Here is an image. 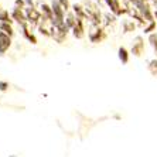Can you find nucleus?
<instances>
[{
    "instance_id": "f8f14e48",
    "label": "nucleus",
    "mask_w": 157,
    "mask_h": 157,
    "mask_svg": "<svg viewBox=\"0 0 157 157\" xmlns=\"http://www.w3.org/2000/svg\"><path fill=\"white\" fill-rule=\"evenodd\" d=\"M0 31H3L4 34H7V36H14V30L11 27V24L9 23H0Z\"/></svg>"
},
{
    "instance_id": "2eb2a0df",
    "label": "nucleus",
    "mask_w": 157,
    "mask_h": 157,
    "mask_svg": "<svg viewBox=\"0 0 157 157\" xmlns=\"http://www.w3.org/2000/svg\"><path fill=\"white\" fill-rule=\"evenodd\" d=\"M149 43H150V45H151L154 54H156V57H157V33H151V34H150V36H149Z\"/></svg>"
},
{
    "instance_id": "f03ea898",
    "label": "nucleus",
    "mask_w": 157,
    "mask_h": 157,
    "mask_svg": "<svg viewBox=\"0 0 157 157\" xmlns=\"http://www.w3.org/2000/svg\"><path fill=\"white\" fill-rule=\"evenodd\" d=\"M88 37H89L91 43H101L102 40H105L106 33H105V30L101 29L99 26H92L91 24V31H89Z\"/></svg>"
},
{
    "instance_id": "aec40b11",
    "label": "nucleus",
    "mask_w": 157,
    "mask_h": 157,
    "mask_svg": "<svg viewBox=\"0 0 157 157\" xmlns=\"http://www.w3.org/2000/svg\"><path fill=\"white\" fill-rule=\"evenodd\" d=\"M105 2H106V4L109 6L110 11H112V13H115V0H105Z\"/></svg>"
},
{
    "instance_id": "9b49d317",
    "label": "nucleus",
    "mask_w": 157,
    "mask_h": 157,
    "mask_svg": "<svg viewBox=\"0 0 157 157\" xmlns=\"http://www.w3.org/2000/svg\"><path fill=\"white\" fill-rule=\"evenodd\" d=\"M77 16L74 14V13H68V14H67V17H65V24L67 26H68V29L70 30H72L74 27L77 26Z\"/></svg>"
},
{
    "instance_id": "0eeeda50",
    "label": "nucleus",
    "mask_w": 157,
    "mask_h": 157,
    "mask_svg": "<svg viewBox=\"0 0 157 157\" xmlns=\"http://www.w3.org/2000/svg\"><path fill=\"white\" fill-rule=\"evenodd\" d=\"M41 14H43V17H45L47 20H50L51 21L52 18H54V13H52V9L51 6H48V4H41Z\"/></svg>"
},
{
    "instance_id": "412c9836",
    "label": "nucleus",
    "mask_w": 157,
    "mask_h": 157,
    "mask_svg": "<svg viewBox=\"0 0 157 157\" xmlns=\"http://www.w3.org/2000/svg\"><path fill=\"white\" fill-rule=\"evenodd\" d=\"M26 2H24V0H16V7L17 9H21V7H24V6H26Z\"/></svg>"
},
{
    "instance_id": "dca6fc26",
    "label": "nucleus",
    "mask_w": 157,
    "mask_h": 157,
    "mask_svg": "<svg viewBox=\"0 0 157 157\" xmlns=\"http://www.w3.org/2000/svg\"><path fill=\"white\" fill-rule=\"evenodd\" d=\"M156 26H157L156 21L149 23V24H147V26L143 29V33H144V34H149V36H150L151 33H154V31H156Z\"/></svg>"
},
{
    "instance_id": "a211bd4d",
    "label": "nucleus",
    "mask_w": 157,
    "mask_h": 157,
    "mask_svg": "<svg viewBox=\"0 0 157 157\" xmlns=\"http://www.w3.org/2000/svg\"><path fill=\"white\" fill-rule=\"evenodd\" d=\"M149 71L151 72V75L157 77V59H151L149 62Z\"/></svg>"
},
{
    "instance_id": "ddd939ff",
    "label": "nucleus",
    "mask_w": 157,
    "mask_h": 157,
    "mask_svg": "<svg viewBox=\"0 0 157 157\" xmlns=\"http://www.w3.org/2000/svg\"><path fill=\"white\" fill-rule=\"evenodd\" d=\"M122 27H123L124 33H130V31H133V30L136 29V24L133 23V20H123Z\"/></svg>"
},
{
    "instance_id": "1a4fd4ad",
    "label": "nucleus",
    "mask_w": 157,
    "mask_h": 157,
    "mask_svg": "<svg viewBox=\"0 0 157 157\" xmlns=\"http://www.w3.org/2000/svg\"><path fill=\"white\" fill-rule=\"evenodd\" d=\"M72 10H74V14L77 16V18H86V13H85V7L81 6V4H74L72 6Z\"/></svg>"
},
{
    "instance_id": "7ed1b4c3",
    "label": "nucleus",
    "mask_w": 157,
    "mask_h": 157,
    "mask_svg": "<svg viewBox=\"0 0 157 157\" xmlns=\"http://www.w3.org/2000/svg\"><path fill=\"white\" fill-rule=\"evenodd\" d=\"M11 18H13V20H16V21L20 24V27H24V26H27V24H29L27 17H26V13H24V11H21V9L16 7L14 10L11 11Z\"/></svg>"
},
{
    "instance_id": "f257e3e1",
    "label": "nucleus",
    "mask_w": 157,
    "mask_h": 157,
    "mask_svg": "<svg viewBox=\"0 0 157 157\" xmlns=\"http://www.w3.org/2000/svg\"><path fill=\"white\" fill-rule=\"evenodd\" d=\"M24 13H26L27 21H29V24H31V27H38V26H40V23H41V13L37 10L36 7L29 6V7H26Z\"/></svg>"
},
{
    "instance_id": "b1692460",
    "label": "nucleus",
    "mask_w": 157,
    "mask_h": 157,
    "mask_svg": "<svg viewBox=\"0 0 157 157\" xmlns=\"http://www.w3.org/2000/svg\"><path fill=\"white\" fill-rule=\"evenodd\" d=\"M153 14H154V20H156V23H157V9L153 11Z\"/></svg>"
},
{
    "instance_id": "f3484780",
    "label": "nucleus",
    "mask_w": 157,
    "mask_h": 157,
    "mask_svg": "<svg viewBox=\"0 0 157 157\" xmlns=\"http://www.w3.org/2000/svg\"><path fill=\"white\" fill-rule=\"evenodd\" d=\"M103 18H105V24L106 26H109V24H113L116 21V17L113 14H110V13H105L103 14Z\"/></svg>"
},
{
    "instance_id": "39448f33",
    "label": "nucleus",
    "mask_w": 157,
    "mask_h": 157,
    "mask_svg": "<svg viewBox=\"0 0 157 157\" xmlns=\"http://www.w3.org/2000/svg\"><path fill=\"white\" fill-rule=\"evenodd\" d=\"M144 51V43H143V38L140 36H137L135 38V43H133V47H132V54L136 55V57H140Z\"/></svg>"
},
{
    "instance_id": "20e7f679",
    "label": "nucleus",
    "mask_w": 157,
    "mask_h": 157,
    "mask_svg": "<svg viewBox=\"0 0 157 157\" xmlns=\"http://www.w3.org/2000/svg\"><path fill=\"white\" fill-rule=\"evenodd\" d=\"M11 45V37L4 34L3 31H0V57L7 51Z\"/></svg>"
},
{
    "instance_id": "6e6552de",
    "label": "nucleus",
    "mask_w": 157,
    "mask_h": 157,
    "mask_svg": "<svg viewBox=\"0 0 157 157\" xmlns=\"http://www.w3.org/2000/svg\"><path fill=\"white\" fill-rule=\"evenodd\" d=\"M117 57H119V61H121L122 64H128L130 54H129V51L124 47H121L117 50Z\"/></svg>"
},
{
    "instance_id": "4be33fe9",
    "label": "nucleus",
    "mask_w": 157,
    "mask_h": 157,
    "mask_svg": "<svg viewBox=\"0 0 157 157\" xmlns=\"http://www.w3.org/2000/svg\"><path fill=\"white\" fill-rule=\"evenodd\" d=\"M9 89V84L7 82H2V81H0V91H7Z\"/></svg>"
},
{
    "instance_id": "4468645a",
    "label": "nucleus",
    "mask_w": 157,
    "mask_h": 157,
    "mask_svg": "<svg viewBox=\"0 0 157 157\" xmlns=\"http://www.w3.org/2000/svg\"><path fill=\"white\" fill-rule=\"evenodd\" d=\"M0 23H9V24L13 23V20H11L7 10H0Z\"/></svg>"
},
{
    "instance_id": "9d476101",
    "label": "nucleus",
    "mask_w": 157,
    "mask_h": 157,
    "mask_svg": "<svg viewBox=\"0 0 157 157\" xmlns=\"http://www.w3.org/2000/svg\"><path fill=\"white\" fill-rule=\"evenodd\" d=\"M21 29H23V36L27 38V41H29V43H31V44H37V37L29 30V24H27V26H24V27H21Z\"/></svg>"
},
{
    "instance_id": "bb28decb",
    "label": "nucleus",
    "mask_w": 157,
    "mask_h": 157,
    "mask_svg": "<svg viewBox=\"0 0 157 157\" xmlns=\"http://www.w3.org/2000/svg\"><path fill=\"white\" fill-rule=\"evenodd\" d=\"M99 2H101V0H99Z\"/></svg>"
},
{
    "instance_id": "5701e85b",
    "label": "nucleus",
    "mask_w": 157,
    "mask_h": 157,
    "mask_svg": "<svg viewBox=\"0 0 157 157\" xmlns=\"http://www.w3.org/2000/svg\"><path fill=\"white\" fill-rule=\"evenodd\" d=\"M27 3V6H33V0H24Z\"/></svg>"
},
{
    "instance_id": "a878e982",
    "label": "nucleus",
    "mask_w": 157,
    "mask_h": 157,
    "mask_svg": "<svg viewBox=\"0 0 157 157\" xmlns=\"http://www.w3.org/2000/svg\"><path fill=\"white\" fill-rule=\"evenodd\" d=\"M140 2H144V3H147V0H140Z\"/></svg>"
},
{
    "instance_id": "393cba45",
    "label": "nucleus",
    "mask_w": 157,
    "mask_h": 157,
    "mask_svg": "<svg viewBox=\"0 0 157 157\" xmlns=\"http://www.w3.org/2000/svg\"><path fill=\"white\" fill-rule=\"evenodd\" d=\"M153 3H154V4H157V0H153Z\"/></svg>"
},
{
    "instance_id": "423d86ee",
    "label": "nucleus",
    "mask_w": 157,
    "mask_h": 157,
    "mask_svg": "<svg viewBox=\"0 0 157 157\" xmlns=\"http://www.w3.org/2000/svg\"><path fill=\"white\" fill-rule=\"evenodd\" d=\"M72 36L77 38V40H81L85 37V27H84V20L82 18H78L77 20V26L74 27L72 30Z\"/></svg>"
},
{
    "instance_id": "6ab92c4d",
    "label": "nucleus",
    "mask_w": 157,
    "mask_h": 157,
    "mask_svg": "<svg viewBox=\"0 0 157 157\" xmlns=\"http://www.w3.org/2000/svg\"><path fill=\"white\" fill-rule=\"evenodd\" d=\"M59 2V4H61V7L64 9V11H68L70 10V2H68V0H58Z\"/></svg>"
}]
</instances>
